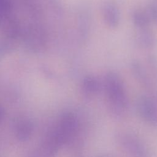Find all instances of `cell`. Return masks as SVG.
Wrapping results in <instances>:
<instances>
[{"label": "cell", "instance_id": "277c9868", "mask_svg": "<svg viewBox=\"0 0 157 157\" xmlns=\"http://www.w3.org/2000/svg\"><path fill=\"white\" fill-rule=\"evenodd\" d=\"M82 88L87 94H95L99 90V82L94 77L87 76L83 81Z\"/></svg>", "mask_w": 157, "mask_h": 157}, {"label": "cell", "instance_id": "8992f818", "mask_svg": "<svg viewBox=\"0 0 157 157\" xmlns=\"http://www.w3.org/2000/svg\"><path fill=\"white\" fill-rule=\"evenodd\" d=\"M10 8L9 0H0V13L5 14L8 12Z\"/></svg>", "mask_w": 157, "mask_h": 157}, {"label": "cell", "instance_id": "3957f363", "mask_svg": "<svg viewBox=\"0 0 157 157\" xmlns=\"http://www.w3.org/2000/svg\"><path fill=\"white\" fill-rule=\"evenodd\" d=\"M137 40L140 45L146 48L152 47L157 42L154 34L149 31L146 30H143L137 34Z\"/></svg>", "mask_w": 157, "mask_h": 157}, {"label": "cell", "instance_id": "5b68a950", "mask_svg": "<svg viewBox=\"0 0 157 157\" xmlns=\"http://www.w3.org/2000/svg\"><path fill=\"white\" fill-rule=\"evenodd\" d=\"M134 23L138 27H146L149 23L148 15L140 10H135L132 14Z\"/></svg>", "mask_w": 157, "mask_h": 157}, {"label": "cell", "instance_id": "52a82bcc", "mask_svg": "<svg viewBox=\"0 0 157 157\" xmlns=\"http://www.w3.org/2000/svg\"><path fill=\"white\" fill-rule=\"evenodd\" d=\"M148 12H149V15L150 18L156 23H157V6L153 5V6H151L149 7V10H148Z\"/></svg>", "mask_w": 157, "mask_h": 157}, {"label": "cell", "instance_id": "6da1fadb", "mask_svg": "<svg viewBox=\"0 0 157 157\" xmlns=\"http://www.w3.org/2000/svg\"><path fill=\"white\" fill-rule=\"evenodd\" d=\"M105 87L112 102L119 107H124L126 103L123 85L119 76L113 72H110L105 76Z\"/></svg>", "mask_w": 157, "mask_h": 157}, {"label": "cell", "instance_id": "7a4b0ae2", "mask_svg": "<svg viewBox=\"0 0 157 157\" xmlns=\"http://www.w3.org/2000/svg\"><path fill=\"white\" fill-rule=\"evenodd\" d=\"M103 17L107 26L116 28L119 23V13L117 7L113 4H106L103 7Z\"/></svg>", "mask_w": 157, "mask_h": 157}]
</instances>
